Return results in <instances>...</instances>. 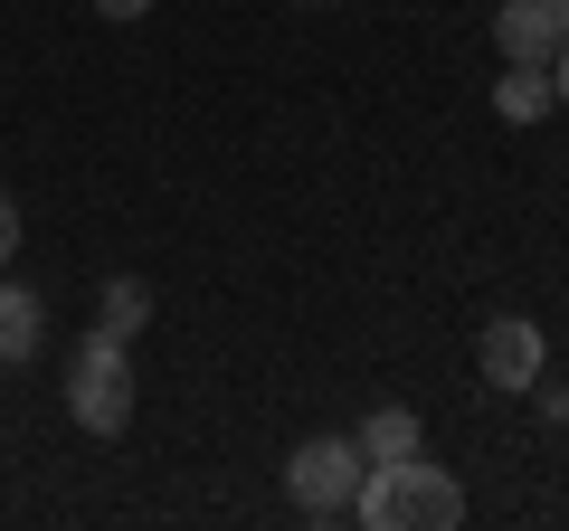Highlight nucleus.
<instances>
[{
  "label": "nucleus",
  "instance_id": "1",
  "mask_svg": "<svg viewBox=\"0 0 569 531\" xmlns=\"http://www.w3.org/2000/svg\"><path fill=\"white\" fill-rule=\"evenodd\" d=\"M351 522H370V531H456L466 522V484L447 465H427V455H389V465H361Z\"/></svg>",
  "mask_w": 569,
  "mask_h": 531
},
{
  "label": "nucleus",
  "instance_id": "2",
  "mask_svg": "<svg viewBox=\"0 0 569 531\" xmlns=\"http://www.w3.org/2000/svg\"><path fill=\"white\" fill-rule=\"evenodd\" d=\"M67 418H77L86 437H123V428H133V342H114V332H86V342H77Z\"/></svg>",
  "mask_w": 569,
  "mask_h": 531
},
{
  "label": "nucleus",
  "instance_id": "3",
  "mask_svg": "<svg viewBox=\"0 0 569 531\" xmlns=\"http://www.w3.org/2000/svg\"><path fill=\"white\" fill-rule=\"evenodd\" d=\"M284 493H295V512H313V522H351L361 447H351V437H305V447L284 455Z\"/></svg>",
  "mask_w": 569,
  "mask_h": 531
},
{
  "label": "nucleus",
  "instance_id": "4",
  "mask_svg": "<svg viewBox=\"0 0 569 531\" xmlns=\"http://www.w3.org/2000/svg\"><path fill=\"white\" fill-rule=\"evenodd\" d=\"M475 370H485V389H541L550 380V342L531 313H493L485 342H475Z\"/></svg>",
  "mask_w": 569,
  "mask_h": 531
},
{
  "label": "nucleus",
  "instance_id": "5",
  "mask_svg": "<svg viewBox=\"0 0 569 531\" xmlns=\"http://www.w3.org/2000/svg\"><path fill=\"white\" fill-rule=\"evenodd\" d=\"M493 48H503V58L550 67V48H560V20H550L541 0H503V10H493Z\"/></svg>",
  "mask_w": 569,
  "mask_h": 531
},
{
  "label": "nucleus",
  "instance_id": "6",
  "mask_svg": "<svg viewBox=\"0 0 569 531\" xmlns=\"http://www.w3.org/2000/svg\"><path fill=\"white\" fill-rule=\"evenodd\" d=\"M351 447H361V465H389V455H418L427 428H418V409H399V399H389V409H370L361 428H351Z\"/></svg>",
  "mask_w": 569,
  "mask_h": 531
},
{
  "label": "nucleus",
  "instance_id": "7",
  "mask_svg": "<svg viewBox=\"0 0 569 531\" xmlns=\"http://www.w3.org/2000/svg\"><path fill=\"white\" fill-rule=\"evenodd\" d=\"M550 67H531V58H503V77H493V114L503 123H541L550 114Z\"/></svg>",
  "mask_w": 569,
  "mask_h": 531
},
{
  "label": "nucleus",
  "instance_id": "8",
  "mask_svg": "<svg viewBox=\"0 0 569 531\" xmlns=\"http://www.w3.org/2000/svg\"><path fill=\"white\" fill-rule=\"evenodd\" d=\"M48 342V304L29 285H0V361H29Z\"/></svg>",
  "mask_w": 569,
  "mask_h": 531
},
{
  "label": "nucleus",
  "instance_id": "9",
  "mask_svg": "<svg viewBox=\"0 0 569 531\" xmlns=\"http://www.w3.org/2000/svg\"><path fill=\"white\" fill-rule=\"evenodd\" d=\"M142 323H152V285H142V275H114V285H104V304H96V332L133 342Z\"/></svg>",
  "mask_w": 569,
  "mask_h": 531
},
{
  "label": "nucleus",
  "instance_id": "10",
  "mask_svg": "<svg viewBox=\"0 0 569 531\" xmlns=\"http://www.w3.org/2000/svg\"><path fill=\"white\" fill-rule=\"evenodd\" d=\"M20 257V200H10V190H0V266Z\"/></svg>",
  "mask_w": 569,
  "mask_h": 531
},
{
  "label": "nucleus",
  "instance_id": "11",
  "mask_svg": "<svg viewBox=\"0 0 569 531\" xmlns=\"http://www.w3.org/2000/svg\"><path fill=\"white\" fill-rule=\"evenodd\" d=\"M541 418H550V428H569V389H560V380L541 389Z\"/></svg>",
  "mask_w": 569,
  "mask_h": 531
},
{
  "label": "nucleus",
  "instance_id": "12",
  "mask_svg": "<svg viewBox=\"0 0 569 531\" xmlns=\"http://www.w3.org/2000/svg\"><path fill=\"white\" fill-rule=\"evenodd\" d=\"M550 96H560V104H569V39H560V48H550Z\"/></svg>",
  "mask_w": 569,
  "mask_h": 531
},
{
  "label": "nucleus",
  "instance_id": "13",
  "mask_svg": "<svg viewBox=\"0 0 569 531\" xmlns=\"http://www.w3.org/2000/svg\"><path fill=\"white\" fill-rule=\"evenodd\" d=\"M152 0H96V20H142Z\"/></svg>",
  "mask_w": 569,
  "mask_h": 531
},
{
  "label": "nucleus",
  "instance_id": "14",
  "mask_svg": "<svg viewBox=\"0 0 569 531\" xmlns=\"http://www.w3.org/2000/svg\"><path fill=\"white\" fill-rule=\"evenodd\" d=\"M541 10H550V20H560V39H569V0H541Z\"/></svg>",
  "mask_w": 569,
  "mask_h": 531
},
{
  "label": "nucleus",
  "instance_id": "15",
  "mask_svg": "<svg viewBox=\"0 0 569 531\" xmlns=\"http://www.w3.org/2000/svg\"><path fill=\"white\" fill-rule=\"evenodd\" d=\"M305 10H342V0H305Z\"/></svg>",
  "mask_w": 569,
  "mask_h": 531
},
{
  "label": "nucleus",
  "instance_id": "16",
  "mask_svg": "<svg viewBox=\"0 0 569 531\" xmlns=\"http://www.w3.org/2000/svg\"><path fill=\"white\" fill-rule=\"evenodd\" d=\"M0 370H10V361H0Z\"/></svg>",
  "mask_w": 569,
  "mask_h": 531
}]
</instances>
